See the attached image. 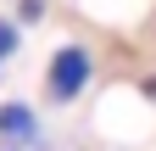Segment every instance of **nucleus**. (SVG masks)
I'll use <instances>...</instances> for the list:
<instances>
[{"label":"nucleus","mask_w":156,"mask_h":151,"mask_svg":"<svg viewBox=\"0 0 156 151\" xmlns=\"http://www.w3.org/2000/svg\"><path fill=\"white\" fill-rule=\"evenodd\" d=\"M39 11H45V0H23V23H34Z\"/></svg>","instance_id":"20e7f679"},{"label":"nucleus","mask_w":156,"mask_h":151,"mask_svg":"<svg viewBox=\"0 0 156 151\" xmlns=\"http://www.w3.org/2000/svg\"><path fill=\"white\" fill-rule=\"evenodd\" d=\"M11 50H17V23H6V17H0V62H6Z\"/></svg>","instance_id":"7ed1b4c3"},{"label":"nucleus","mask_w":156,"mask_h":151,"mask_svg":"<svg viewBox=\"0 0 156 151\" xmlns=\"http://www.w3.org/2000/svg\"><path fill=\"white\" fill-rule=\"evenodd\" d=\"M0 151H17V145H11V140H6V145H0Z\"/></svg>","instance_id":"39448f33"},{"label":"nucleus","mask_w":156,"mask_h":151,"mask_svg":"<svg viewBox=\"0 0 156 151\" xmlns=\"http://www.w3.org/2000/svg\"><path fill=\"white\" fill-rule=\"evenodd\" d=\"M84 84H89V56H84V45H62V50L50 56L45 95H50V101H73Z\"/></svg>","instance_id":"f257e3e1"},{"label":"nucleus","mask_w":156,"mask_h":151,"mask_svg":"<svg viewBox=\"0 0 156 151\" xmlns=\"http://www.w3.org/2000/svg\"><path fill=\"white\" fill-rule=\"evenodd\" d=\"M0 140H11V145L34 140V112L17 106V101H6V106H0Z\"/></svg>","instance_id":"f03ea898"}]
</instances>
